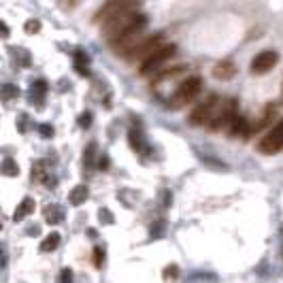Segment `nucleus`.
<instances>
[{
    "instance_id": "bb28decb",
    "label": "nucleus",
    "mask_w": 283,
    "mask_h": 283,
    "mask_svg": "<svg viewBox=\"0 0 283 283\" xmlns=\"http://www.w3.org/2000/svg\"><path fill=\"white\" fill-rule=\"evenodd\" d=\"M7 36H9V26L0 20V39H7Z\"/></svg>"
},
{
    "instance_id": "f3484780",
    "label": "nucleus",
    "mask_w": 283,
    "mask_h": 283,
    "mask_svg": "<svg viewBox=\"0 0 283 283\" xmlns=\"http://www.w3.org/2000/svg\"><path fill=\"white\" fill-rule=\"evenodd\" d=\"M58 245H60V234L58 232H51V234H47L45 241L41 243V251H53V249H58Z\"/></svg>"
},
{
    "instance_id": "412c9836",
    "label": "nucleus",
    "mask_w": 283,
    "mask_h": 283,
    "mask_svg": "<svg viewBox=\"0 0 283 283\" xmlns=\"http://www.w3.org/2000/svg\"><path fill=\"white\" fill-rule=\"evenodd\" d=\"M94 264H96V268H102V264H105V247H94Z\"/></svg>"
},
{
    "instance_id": "f257e3e1",
    "label": "nucleus",
    "mask_w": 283,
    "mask_h": 283,
    "mask_svg": "<svg viewBox=\"0 0 283 283\" xmlns=\"http://www.w3.org/2000/svg\"><path fill=\"white\" fill-rule=\"evenodd\" d=\"M136 15H138V0H124V5H121L115 13H111L107 20L100 24L105 41H109V43L115 41Z\"/></svg>"
},
{
    "instance_id": "20e7f679",
    "label": "nucleus",
    "mask_w": 283,
    "mask_h": 283,
    "mask_svg": "<svg viewBox=\"0 0 283 283\" xmlns=\"http://www.w3.org/2000/svg\"><path fill=\"white\" fill-rule=\"evenodd\" d=\"M237 105L239 102L234 98H228V100H218V105H215V111L211 119L206 121V126L211 130H218V128H224V126H230L232 119L237 117Z\"/></svg>"
},
{
    "instance_id": "a878e982",
    "label": "nucleus",
    "mask_w": 283,
    "mask_h": 283,
    "mask_svg": "<svg viewBox=\"0 0 283 283\" xmlns=\"http://www.w3.org/2000/svg\"><path fill=\"white\" fill-rule=\"evenodd\" d=\"M79 124H81L83 128H88V126L92 124V115H90V113H83L81 119H79Z\"/></svg>"
},
{
    "instance_id": "4468645a",
    "label": "nucleus",
    "mask_w": 283,
    "mask_h": 283,
    "mask_svg": "<svg viewBox=\"0 0 283 283\" xmlns=\"http://www.w3.org/2000/svg\"><path fill=\"white\" fill-rule=\"evenodd\" d=\"M88 196H90V190H88V185H77V187H73V192H70V204H75V206H79V204H83L88 200Z\"/></svg>"
},
{
    "instance_id": "aec40b11",
    "label": "nucleus",
    "mask_w": 283,
    "mask_h": 283,
    "mask_svg": "<svg viewBox=\"0 0 283 283\" xmlns=\"http://www.w3.org/2000/svg\"><path fill=\"white\" fill-rule=\"evenodd\" d=\"M3 96L7 100H13L20 96V90H17V86H11V83H7V86H3Z\"/></svg>"
},
{
    "instance_id": "2eb2a0df",
    "label": "nucleus",
    "mask_w": 283,
    "mask_h": 283,
    "mask_svg": "<svg viewBox=\"0 0 283 283\" xmlns=\"http://www.w3.org/2000/svg\"><path fill=\"white\" fill-rule=\"evenodd\" d=\"M45 94H47V83H45V79H36L34 83H32V100H34V105L36 107H41L43 105V98H45Z\"/></svg>"
},
{
    "instance_id": "f8f14e48",
    "label": "nucleus",
    "mask_w": 283,
    "mask_h": 283,
    "mask_svg": "<svg viewBox=\"0 0 283 283\" xmlns=\"http://www.w3.org/2000/svg\"><path fill=\"white\" fill-rule=\"evenodd\" d=\"M64 220V209L60 204H49V206H45V222L47 224H51V226H55V224H60Z\"/></svg>"
},
{
    "instance_id": "423d86ee",
    "label": "nucleus",
    "mask_w": 283,
    "mask_h": 283,
    "mask_svg": "<svg viewBox=\"0 0 283 283\" xmlns=\"http://www.w3.org/2000/svg\"><path fill=\"white\" fill-rule=\"evenodd\" d=\"M164 43V36L162 34H152V36H147V39H140L134 47H132V51L126 55V60L130 62V60H143V58H147L149 53H152L156 47H160Z\"/></svg>"
},
{
    "instance_id": "5701e85b",
    "label": "nucleus",
    "mask_w": 283,
    "mask_h": 283,
    "mask_svg": "<svg viewBox=\"0 0 283 283\" xmlns=\"http://www.w3.org/2000/svg\"><path fill=\"white\" fill-rule=\"evenodd\" d=\"M39 132H41V136L51 138V136H53V126H49V124H41V126H39Z\"/></svg>"
},
{
    "instance_id": "6ab92c4d",
    "label": "nucleus",
    "mask_w": 283,
    "mask_h": 283,
    "mask_svg": "<svg viewBox=\"0 0 283 283\" xmlns=\"http://www.w3.org/2000/svg\"><path fill=\"white\" fill-rule=\"evenodd\" d=\"M94 154H96V143H90L88 149H86V156H83V162H86V168H88V171H90L94 164H96V162H94Z\"/></svg>"
},
{
    "instance_id": "0eeeda50",
    "label": "nucleus",
    "mask_w": 283,
    "mask_h": 283,
    "mask_svg": "<svg viewBox=\"0 0 283 283\" xmlns=\"http://www.w3.org/2000/svg\"><path fill=\"white\" fill-rule=\"evenodd\" d=\"M218 96H209L202 105H198L194 111H192V115H190V124L194 126H206V121L211 119L213 115V111H215V105H218Z\"/></svg>"
},
{
    "instance_id": "b1692460",
    "label": "nucleus",
    "mask_w": 283,
    "mask_h": 283,
    "mask_svg": "<svg viewBox=\"0 0 283 283\" xmlns=\"http://www.w3.org/2000/svg\"><path fill=\"white\" fill-rule=\"evenodd\" d=\"M60 283H73V270H70V268H62V272H60Z\"/></svg>"
},
{
    "instance_id": "473e14b6",
    "label": "nucleus",
    "mask_w": 283,
    "mask_h": 283,
    "mask_svg": "<svg viewBox=\"0 0 283 283\" xmlns=\"http://www.w3.org/2000/svg\"><path fill=\"white\" fill-rule=\"evenodd\" d=\"M281 230H283V228H281Z\"/></svg>"
},
{
    "instance_id": "9b49d317",
    "label": "nucleus",
    "mask_w": 283,
    "mask_h": 283,
    "mask_svg": "<svg viewBox=\"0 0 283 283\" xmlns=\"http://www.w3.org/2000/svg\"><path fill=\"white\" fill-rule=\"evenodd\" d=\"M234 73H237V66H234L230 60H224V62H220V64L213 68V75H215L218 79H222V81H228Z\"/></svg>"
},
{
    "instance_id": "7c9ffc66",
    "label": "nucleus",
    "mask_w": 283,
    "mask_h": 283,
    "mask_svg": "<svg viewBox=\"0 0 283 283\" xmlns=\"http://www.w3.org/2000/svg\"><path fill=\"white\" fill-rule=\"evenodd\" d=\"M175 275H177V268L175 266H171V268L166 270V277H175Z\"/></svg>"
},
{
    "instance_id": "7ed1b4c3",
    "label": "nucleus",
    "mask_w": 283,
    "mask_h": 283,
    "mask_svg": "<svg viewBox=\"0 0 283 283\" xmlns=\"http://www.w3.org/2000/svg\"><path fill=\"white\" fill-rule=\"evenodd\" d=\"M177 53V47L173 45V43H162L160 47H156V49L147 55V58H143L140 60V66H138V70H140V75H147V73H154V70H158L160 66H164L168 60L173 58V55Z\"/></svg>"
},
{
    "instance_id": "1a4fd4ad",
    "label": "nucleus",
    "mask_w": 283,
    "mask_h": 283,
    "mask_svg": "<svg viewBox=\"0 0 283 283\" xmlns=\"http://www.w3.org/2000/svg\"><path fill=\"white\" fill-rule=\"evenodd\" d=\"M121 5H124V0H107V3L100 7V11L94 15V24H102L111 13H115Z\"/></svg>"
},
{
    "instance_id": "6e6552de",
    "label": "nucleus",
    "mask_w": 283,
    "mask_h": 283,
    "mask_svg": "<svg viewBox=\"0 0 283 283\" xmlns=\"http://www.w3.org/2000/svg\"><path fill=\"white\" fill-rule=\"evenodd\" d=\"M279 62V53L277 51H260L256 58L251 60V73L264 75L270 68H275V64Z\"/></svg>"
},
{
    "instance_id": "c756f323",
    "label": "nucleus",
    "mask_w": 283,
    "mask_h": 283,
    "mask_svg": "<svg viewBox=\"0 0 283 283\" xmlns=\"http://www.w3.org/2000/svg\"><path fill=\"white\" fill-rule=\"evenodd\" d=\"M17 126H20V132H26V115L20 117V121H17Z\"/></svg>"
},
{
    "instance_id": "f03ea898",
    "label": "nucleus",
    "mask_w": 283,
    "mask_h": 283,
    "mask_svg": "<svg viewBox=\"0 0 283 283\" xmlns=\"http://www.w3.org/2000/svg\"><path fill=\"white\" fill-rule=\"evenodd\" d=\"M202 90V79L200 77H187L181 81V86H179L173 96H171V107L173 109H181L185 105H190V102L200 94Z\"/></svg>"
},
{
    "instance_id": "a211bd4d",
    "label": "nucleus",
    "mask_w": 283,
    "mask_h": 283,
    "mask_svg": "<svg viewBox=\"0 0 283 283\" xmlns=\"http://www.w3.org/2000/svg\"><path fill=\"white\" fill-rule=\"evenodd\" d=\"M0 173L7 175V177H17L20 175V166H17V162L13 158H5L3 166H0Z\"/></svg>"
},
{
    "instance_id": "cd10ccee",
    "label": "nucleus",
    "mask_w": 283,
    "mask_h": 283,
    "mask_svg": "<svg viewBox=\"0 0 283 283\" xmlns=\"http://www.w3.org/2000/svg\"><path fill=\"white\" fill-rule=\"evenodd\" d=\"M77 3H81V0H60V5H64L66 9H73Z\"/></svg>"
},
{
    "instance_id": "39448f33",
    "label": "nucleus",
    "mask_w": 283,
    "mask_h": 283,
    "mask_svg": "<svg viewBox=\"0 0 283 283\" xmlns=\"http://www.w3.org/2000/svg\"><path fill=\"white\" fill-rule=\"evenodd\" d=\"M258 149L264 156H275V154L283 152V121H279L275 128L268 130V134L260 140Z\"/></svg>"
},
{
    "instance_id": "393cba45",
    "label": "nucleus",
    "mask_w": 283,
    "mask_h": 283,
    "mask_svg": "<svg viewBox=\"0 0 283 283\" xmlns=\"http://www.w3.org/2000/svg\"><path fill=\"white\" fill-rule=\"evenodd\" d=\"M100 222L102 224H113V215L109 213V209H100Z\"/></svg>"
},
{
    "instance_id": "dca6fc26",
    "label": "nucleus",
    "mask_w": 283,
    "mask_h": 283,
    "mask_svg": "<svg viewBox=\"0 0 283 283\" xmlns=\"http://www.w3.org/2000/svg\"><path fill=\"white\" fill-rule=\"evenodd\" d=\"M88 64H90V58L86 55V51H83V49H79L77 53H75V70H77V73H81V75H90Z\"/></svg>"
},
{
    "instance_id": "2f4dec72",
    "label": "nucleus",
    "mask_w": 283,
    "mask_h": 283,
    "mask_svg": "<svg viewBox=\"0 0 283 283\" xmlns=\"http://www.w3.org/2000/svg\"><path fill=\"white\" fill-rule=\"evenodd\" d=\"M109 166V160L107 158H102V162H100V168H107Z\"/></svg>"
},
{
    "instance_id": "ddd939ff",
    "label": "nucleus",
    "mask_w": 283,
    "mask_h": 283,
    "mask_svg": "<svg viewBox=\"0 0 283 283\" xmlns=\"http://www.w3.org/2000/svg\"><path fill=\"white\" fill-rule=\"evenodd\" d=\"M128 143H130V147L134 149L136 154H143L145 140H143V134H140L138 128H130V130H128Z\"/></svg>"
},
{
    "instance_id": "9d476101",
    "label": "nucleus",
    "mask_w": 283,
    "mask_h": 283,
    "mask_svg": "<svg viewBox=\"0 0 283 283\" xmlns=\"http://www.w3.org/2000/svg\"><path fill=\"white\" fill-rule=\"evenodd\" d=\"M32 211H34V198H24V200L17 204V209H15V213H13V220L15 222H22V220H26L28 215H32Z\"/></svg>"
},
{
    "instance_id": "c85d7f7f",
    "label": "nucleus",
    "mask_w": 283,
    "mask_h": 283,
    "mask_svg": "<svg viewBox=\"0 0 283 283\" xmlns=\"http://www.w3.org/2000/svg\"><path fill=\"white\" fill-rule=\"evenodd\" d=\"M5 264H7V253H5V249H3V247H0V268H3Z\"/></svg>"
},
{
    "instance_id": "4be33fe9",
    "label": "nucleus",
    "mask_w": 283,
    "mask_h": 283,
    "mask_svg": "<svg viewBox=\"0 0 283 283\" xmlns=\"http://www.w3.org/2000/svg\"><path fill=\"white\" fill-rule=\"evenodd\" d=\"M24 28H26L28 34H36V32L41 30V22H39V20H30V22H26Z\"/></svg>"
}]
</instances>
